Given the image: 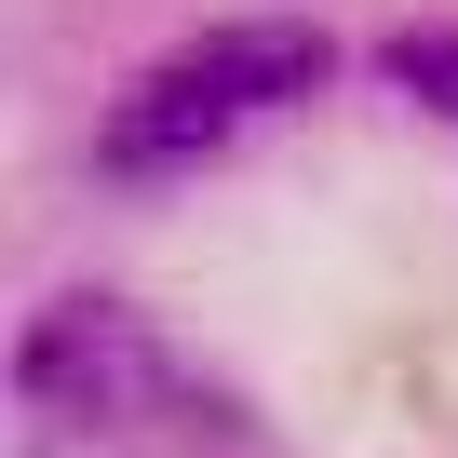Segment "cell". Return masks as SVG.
I'll return each instance as SVG.
<instances>
[{"mask_svg":"<svg viewBox=\"0 0 458 458\" xmlns=\"http://www.w3.org/2000/svg\"><path fill=\"white\" fill-rule=\"evenodd\" d=\"M229 122H243V108H229V95L175 55V68H148V81L108 108L95 162H108V175H189V162H216V148H229Z\"/></svg>","mask_w":458,"mask_h":458,"instance_id":"cell-2","label":"cell"},{"mask_svg":"<svg viewBox=\"0 0 458 458\" xmlns=\"http://www.w3.org/2000/svg\"><path fill=\"white\" fill-rule=\"evenodd\" d=\"M189 68H202L229 108H297V95L324 81V28H297V14H243V28H202Z\"/></svg>","mask_w":458,"mask_h":458,"instance_id":"cell-3","label":"cell"},{"mask_svg":"<svg viewBox=\"0 0 458 458\" xmlns=\"http://www.w3.org/2000/svg\"><path fill=\"white\" fill-rule=\"evenodd\" d=\"M14 404L55 418V431H162V418H216V404L189 391V364H175L135 310H108V297H68V310H41V324L14 337Z\"/></svg>","mask_w":458,"mask_h":458,"instance_id":"cell-1","label":"cell"},{"mask_svg":"<svg viewBox=\"0 0 458 458\" xmlns=\"http://www.w3.org/2000/svg\"><path fill=\"white\" fill-rule=\"evenodd\" d=\"M377 81L418 95L431 122H458V28H391V41H377Z\"/></svg>","mask_w":458,"mask_h":458,"instance_id":"cell-4","label":"cell"}]
</instances>
